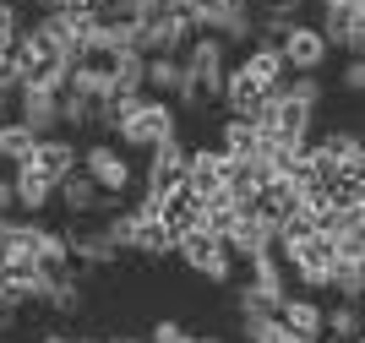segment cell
<instances>
[{
  "instance_id": "obj_1",
  "label": "cell",
  "mask_w": 365,
  "mask_h": 343,
  "mask_svg": "<svg viewBox=\"0 0 365 343\" xmlns=\"http://www.w3.org/2000/svg\"><path fill=\"white\" fill-rule=\"evenodd\" d=\"M115 104V142L131 153H148L169 136H180V109L169 98H153V93H125V98H109Z\"/></svg>"
},
{
  "instance_id": "obj_2",
  "label": "cell",
  "mask_w": 365,
  "mask_h": 343,
  "mask_svg": "<svg viewBox=\"0 0 365 343\" xmlns=\"http://www.w3.org/2000/svg\"><path fill=\"white\" fill-rule=\"evenodd\" d=\"M273 251H278V262H284V272H294V284H305V289H327L333 284V267H338L333 240L305 235V240H284V245H273Z\"/></svg>"
},
{
  "instance_id": "obj_3",
  "label": "cell",
  "mask_w": 365,
  "mask_h": 343,
  "mask_svg": "<svg viewBox=\"0 0 365 343\" xmlns=\"http://www.w3.org/2000/svg\"><path fill=\"white\" fill-rule=\"evenodd\" d=\"M76 169H82V175H88L104 196H115V202H125L131 185H137V169H131V158H125L115 142H93V148H82Z\"/></svg>"
},
{
  "instance_id": "obj_4",
  "label": "cell",
  "mask_w": 365,
  "mask_h": 343,
  "mask_svg": "<svg viewBox=\"0 0 365 343\" xmlns=\"http://www.w3.org/2000/svg\"><path fill=\"white\" fill-rule=\"evenodd\" d=\"M175 256H180V262L197 272V278H207V284H229V278H235V267H240V262L224 251V240L207 235V229L180 235V240H175Z\"/></svg>"
},
{
  "instance_id": "obj_5",
  "label": "cell",
  "mask_w": 365,
  "mask_h": 343,
  "mask_svg": "<svg viewBox=\"0 0 365 343\" xmlns=\"http://www.w3.org/2000/svg\"><path fill=\"white\" fill-rule=\"evenodd\" d=\"M185 180V142L180 136H169V142H158V148H148V164H142V202H158V196H169L175 185Z\"/></svg>"
},
{
  "instance_id": "obj_6",
  "label": "cell",
  "mask_w": 365,
  "mask_h": 343,
  "mask_svg": "<svg viewBox=\"0 0 365 343\" xmlns=\"http://www.w3.org/2000/svg\"><path fill=\"white\" fill-rule=\"evenodd\" d=\"M278 55H284V71L289 76H317L333 49H327V39L317 33V22H294V28L278 39Z\"/></svg>"
},
{
  "instance_id": "obj_7",
  "label": "cell",
  "mask_w": 365,
  "mask_h": 343,
  "mask_svg": "<svg viewBox=\"0 0 365 343\" xmlns=\"http://www.w3.org/2000/svg\"><path fill=\"white\" fill-rule=\"evenodd\" d=\"M120 251H137L148 256V262H164V256H175V235H169L158 218H153V208H125V240H120Z\"/></svg>"
},
{
  "instance_id": "obj_8",
  "label": "cell",
  "mask_w": 365,
  "mask_h": 343,
  "mask_svg": "<svg viewBox=\"0 0 365 343\" xmlns=\"http://www.w3.org/2000/svg\"><path fill=\"white\" fill-rule=\"evenodd\" d=\"M317 6H322L317 33L327 39V49L360 55V44H365V28H360V0H317Z\"/></svg>"
},
{
  "instance_id": "obj_9",
  "label": "cell",
  "mask_w": 365,
  "mask_h": 343,
  "mask_svg": "<svg viewBox=\"0 0 365 343\" xmlns=\"http://www.w3.org/2000/svg\"><path fill=\"white\" fill-rule=\"evenodd\" d=\"M55 202H61L71 218H109V213H120V202L104 196L88 175H82V169H71L66 180H55Z\"/></svg>"
},
{
  "instance_id": "obj_10",
  "label": "cell",
  "mask_w": 365,
  "mask_h": 343,
  "mask_svg": "<svg viewBox=\"0 0 365 343\" xmlns=\"http://www.w3.org/2000/svg\"><path fill=\"white\" fill-rule=\"evenodd\" d=\"M16 104V126H28L33 136H55L61 131V93H44V88H16L11 93Z\"/></svg>"
},
{
  "instance_id": "obj_11",
  "label": "cell",
  "mask_w": 365,
  "mask_h": 343,
  "mask_svg": "<svg viewBox=\"0 0 365 343\" xmlns=\"http://www.w3.org/2000/svg\"><path fill=\"white\" fill-rule=\"evenodd\" d=\"M153 218H158L169 235L180 240V235H191V229H202V196H191L185 185H175L169 196H158V202H153Z\"/></svg>"
},
{
  "instance_id": "obj_12",
  "label": "cell",
  "mask_w": 365,
  "mask_h": 343,
  "mask_svg": "<svg viewBox=\"0 0 365 343\" xmlns=\"http://www.w3.org/2000/svg\"><path fill=\"white\" fill-rule=\"evenodd\" d=\"M6 180H11V202H16V213H22V218H38V213L55 202V180H44L33 164H16Z\"/></svg>"
},
{
  "instance_id": "obj_13",
  "label": "cell",
  "mask_w": 365,
  "mask_h": 343,
  "mask_svg": "<svg viewBox=\"0 0 365 343\" xmlns=\"http://www.w3.org/2000/svg\"><path fill=\"white\" fill-rule=\"evenodd\" d=\"M245 284L257 289L262 300H267V305H284V300H289V272H284V262H278V251H262V256H251V262H245Z\"/></svg>"
},
{
  "instance_id": "obj_14",
  "label": "cell",
  "mask_w": 365,
  "mask_h": 343,
  "mask_svg": "<svg viewBox=\"0 0 365 343\" xmlns=\"http://www.w3.org/2000/svg\"><path fill=\"white\" fill-rule=\"evenodd\" d=\"M76 158H82V148H76L66 131H55V136H38V148H33L28 164L38 169L44 180H66V175L76 169Z\"/></svg>"
},
{
  "instance_id": "obj_15",
  "label": "cell",
  "mask_w": 365,
  "mask_h": 343,
  "mask_svg": "<svg viewBox=\"0 0 365 343\" xmlns=\"http://www.w3.org/2000/svg\"><path fill=\"white\" fill-rule=\"evenodd\" d=\"M224 251L235 256V262H251V256L273 251V229L262 224V218H251V213H240V218L224 229Z\"/></svg>"
},
{
  "instance_id": "obj_16",
  "label": "cell",
  "mask_w": 365,
  "mask_h": 343,
  "mask_svg": "<svg viewBox=\"0 0 365 343\" xmlns=\"http://www.w3.org/2000/svg\"><path fill=\"white\" fill-rule=\"evenodd\" d=\"M66 245H71V262H82L88 272L120 262V251H115V240H109L104 229H66Z\"/></svg>"
},
{
  "instance_id": "obj_17",
  "label": "cell",
  "mask_w": 365,
  "mask_h": 343,
  "mask_svg": "<svg viewBox=\"0 0 365 343\" xmlns=\"http://www.w3.org/2000/svg\"><path fill=\"white\" fill-rule=\"evenodd\" d=\"M240 71L257 82L262 93H273V88H284L289 82V71H284V55H278V44H251L240 55Z\"/></svg>"
},
{
  "instance_id": "obj_18",
  "label": "cell",
  "mask_w": 365,
  "mask_h": 343,
  "mask_svg": "<svg viewBox=\"0 0 365 343\" xmlns=\"http://www.w3.org/2000/svg\"><path fill=\"white\" fill-rule=\"evenodd\" d=\"M278 322H284V327L294 332V338H305V343H322V305L311 295H289L284 300V305H278Z\"/></svg>"
},
{
  "instance_id": "obj_19",
  "label": "cell",
  "mask_w": 365,
  "mask_h": 343,
  "mask_svg": "<svg viewBox=\"0 0 365 343\" xmlns=\"http://www.w3.org/2000/svg\"><path fill=\"white\" fill-rule=\"evenodd\" d=\"M191 196H213L218 191V148H185V180Z\"/></svg>"
},
{
  "instance_id": "obj_20",
  "label": "cell",
  "mask_w": 365,
  "mask_h": 343,
  "mask_svg": "<svg viewBox=\"0 0 365 343\" xmlns=\"http://www.w3.org/2000/svg\"><path fill=\"white\" fill-rule=\"evenodd\" d=\"M311 148L327 158V164H360V131L354 126H338V131H322V136H311Z\"/></svg>"
},
{
  "instance_id": "obj_21",
  "label": "cell",
  "mask_w": 365,
  "mask_h": 343,
  "mask_svg": "<svg viewBox=\"0 0 365 343\" xmlns=\"http://www.w3.org/2000/svg\"><path fill=\"white\" fill-rule=\"evenodd\" d=\"M33 267L49 272V278L71 272V245H66V229H44V235H38V245H33Z\"/></svg>"
},
{
  "instance_id": "obj_22",
  "label": "cell",
  "mask_w": 365,
  "mask_h": 343,
  "mask_svg": "<svg viewBox=\"0 0 365 343\" xmlns=\"http://www.w3.org/2000/svg\"><path fill=\"white\" fill-rule=\"evenodd\" d=\"M33 148H38V136H33L28 126H16V120H0V169L28 164Z\"/></svg>"
},
{
  "instance_id": "obj_23",
  "label": "cell",
  "mask_w": 365,
  "mask_h": 343,
  "mask_svg": "<svg viewBox=\"0 0 365 343\" xmlns=\"http://www.w3.org/2000/svg\"><path fill=\"white\" fill-rule=\"evenodd\" d=\"M38 305H49L55 316H76V311H82V272H61V278H49Z\"/></svg>"
},
{
  "instance_id": "obj_24",
  "label": "cell",
  "mask_w": 365,
  "mask_h": 343,
  "mask_svg": "<svg viewBox=\"0 0 365 343\" xmlns=\"http://www.w3.org/2000/svg\"><path fill=\"white\" fill-rule=\"evenodd\" d=\"M262 142H257V126L251 120H224V131H218V153L224 158H251Z\"/></svg>"
},
{
  "instance_id": "obj_25",
  "label": "cell",
  "mask_w": 365,
  "mask_h": 343,
  "mask_svg": "<svg viewBox=\"0 0 365 343\" xmlns=\"http://www.w3.org/2000/svg\"><path fill=\"white\" fill-rule=\"evenodd\" d=\"M322 338L327 343H349V338H360V305H333V311H322Z\"/></svg>"
},
{
  "instance_id": "obj_26",
  "label": "cell",
  "mask_w": 365,
  "mask_h": 343,
  "mask_svg": "<svg viewBox=\"0 0 365 343\" xmlns=\"http://www.w3.org/2000/svg\"><path fill=\"white\" fill-rule=\"evenodd\" d=\"M175 82H180V60H175V55H148L142 88H148L153 98H169V93H175Z\"/></svg>"
},
{
  "instance_id": "obj_27",
  "label": "cell",
  "mask_w": 365,
  "mask_h": 343,
  "mask_svg": "<svg viewBox=\"0 0 365 343\" xmlns=\"http://www.w3.org/2000/svg\"><path fill=\"white\" fill-rule=\"evenodd\" d=\"M240 338L245 343H305V338H294L278 316H240Z\"/></svg>"
},
{
  "instance_id": "obj_28",
  "label": "cell",
  "mask_w": 365,
  "mask_h": 343,
  "mask_svg": "<svg viewBox=\"0 0 365 343\" xmlns=\"http://www.w3.org/2000/svg\"><path fill=\"white\" fill-rule=\"evenodd\" d=\"M93 98H76V93H61V131H93Z\"/></svg>"
},
{
  "instance_id": "obj_29",
  "label": "cell",
  "mask_w": 365,
  "mask_h": 343,
  "mask_svg": "<svg viewBox=\"0 0 365 343\" xmlns=\"http://www.w3.org/2000/svg\"><path fill=\"white\" fill-rule=\"evenodd\" d=\"M284 98L317 115V109H322V98H327V88H322V76H289V82H284Z\"/></svg>"
},
{
  "instance_id": "obj_30",
  "label": "cell",
  "mask_w": 365,
  "mask_h": 343,
  "mask_svg": "<svg viewBox=\"0 0 365 343\" xmlns=\"http://www.w3.org/2000/svg\"><path fill=\"white\" fill-rule=\"evenodd\" d=\"M327 289H338V300L360 305V289H365V272H360V262H338V267H333V284H327Z\"/></svg>"
},
{
  "instance_id": "obj_31",
  "label": "cell",
  "mask_w": 365,
  "mask_h": 343,
  "mask_svg": "<svg viewBox=\"0 0 365 343\" xmlns=\"http://www.w3.org/2000/svg\"><path fill=\"white\" fill-rule=\"evenodd\" d=\"M338 88L349 93V98L365 88V66H360V55H349V60H344V76H338Z\"/></svg>"
},
{
  "instance_id": "obj_32",
  "label": "cell",
  "mask_w": 365,
  "mask_h": 343,
  "mask_svg": "<svg viewBox=\"0 0 365 343\" xmlns=\"http://www.w3.org/2000/svg\"><path fill=\"white\" fill-rule=\"evenodd\" d=\"M185 338V327H180V322H169V316H164V322H153V332H148V343H180Z\"/></svg>"
},
{
  "instance_id": "obj_33",
  "label": "cell",
  "mask_w": 365,
  "mask_h": 343,
  "mask_svg": "<svg viewBox=\"0 0 365 343\" xmlns=\"http://www.w3.org/2000/svg\"><path fill=\"white\" fill-rule=\"evenodd\" d=\"M11 213H16V202H11V180L0 175V218H11Z\"/></svg>"
},
{
  "instance_id": "obj_34",
  "label": "cell",
  "mask_w": 365,
  "mask_h": 343,
  "mask_svg": "<svg viewBox=\"0 0 365 343\" xmlns=\"http://www.w3.org/2000/svg\"><path fill=\"white\" fill-rule=\"evenodd\" d=\"M11 327H16V311H6V305H0V338H6Z\"/></svg>"
},
{
  "instance_id": "obj_35",
  "label": "cell",
  "mask_w": 365,
  "mask_h": 343,
  "mask_svg": "<svg viewBox=\"0 0 365 343\" xmlns=\"http://www.w3.org/2000/svg\"><path fill=\"white\" fill-rule=\"evenodd\" d=\"M38 343H76V338H71V332H44Z\"/></svg>"
},
{
  "instance_id": "obj_36",
  "label": "cell",
  "mask_w": 365,
  "mask_h": 343,
  "mask_svg": "<svg viewBox=\"0 0 365 343\" xmlns=\"http://www.w3.org/2000/svg\"><path fill=\"white\" fill-rule=\"evenodd\" d=\"M180 343H224V338H207V332H185Z\"/></svg>"
},
{
  "instance_id": "obj_37",
  "label": "cell",
  "mask_w": 365,
  "mask_h": 343,
  "mask_svg": "<svg viewBox=\"0 0 365 343\" xmlns=\"http://www.w3.org/2000/svg\"><path fill=\"white\" fill-rule=\"evenodd\" d=\"M109 343H148V338H109Z\"/></svg>"
},
{
  "instance_id": "obj_38",
  "label": "cell",
  "mask_w": 365,
  "mask_h": 343,
  "mask_svg": "<svg viewBox=\"0 0 365 343\" xmlns=\"http://www.w3.org/2000/svg\"><path fill=\"white\" fill-rule=\"evenodd\" d=\"M76 343H109V338H76Z\"/></svg>"
},
{
  "instance_id": "obj_39",
  "label": "cell",
  "mask_w": 365,
  "mask_h": 343,
  "mask_svg": "<svg viewBox=\"0 0 365 343\" xmlns=\"http://www.w3.org/2000/svg\"><path fill=\"white\" fill-rule=\"evenodd\" d=\"M349 343H360V338H349Z\"/></svg>"
}]
</instances>
